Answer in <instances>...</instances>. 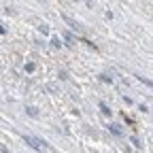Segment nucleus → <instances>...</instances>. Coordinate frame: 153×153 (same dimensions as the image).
I'll list each match as a JSON object with an SVG mask.
<instances>
[{
  "label": "nucleus",
  "mask_w": 153,
  "mask_h": 153,
  "mask_svg": "<svg viewBox=\"0 0 153 153\" xmlns=\"http://www.w3.org/2000/svg\"><path fill=\"white\" fill-rule=\"evenodd\" d=\"M100 111L104 113V115H111V108H108V106L104 104V102H100Z\"/></svg>",
  "instance_id": "obj_3"
},
{
  "label": "nucleus",
  "mask_w": 153,
  "mask_h": 153,
  "mask_svg": "<svg viewBox=\"0 0 153 153\" xmlns=\"http://www.w3.org/2000/svg\"><path fill=\"white\" fill-rule=\"evenodd\" d=\"M111 132L115 136H121V130H119V125H115V123H111Z\"/></svg>",
  "instance_id": "obj_2"
},
{
  "label": "nucleus",
  "mask_w": 153,
  "mask_h": 153,
  "mask_svg": "<svg viewBox=\"0 0 153 153\" xmlns=\"http://www.w3.org/2000/svg\"><path fill=\"white\" fill-rule=\"evenodd\" d=\"M0 34H4V28H2V26H0Z\"/></svg>",
  "instance_id": "obj_4"
},
{
  "label": "nucleus",
  "mask_w": 153,
  "mask_h": 153,
  "mask_svg": "<svg viewBox=\"0 0 153 153\" xmlns=\"http://www.w3.org/2000/svg\"><path fill=\"white\" fill-rule=\"evenodd\" d=\"M24 138H26V143H30L34 149H41V147H45V143H43V140H36V138H32V136H24Z\"/></svg>",
  "instance_id": "obj_1"
}]
</instances>
